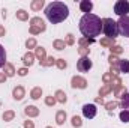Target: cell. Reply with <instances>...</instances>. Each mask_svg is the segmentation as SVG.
Instances as JSON below:
<instances>
[{"mask_svg": "<svg viewBox=\"0 0 129 128\" xmlns=\"http://www.w3.org/2000/svg\"><path fill=\"white\" fill-rule=\"evenodd\" d=\"M80 32L84 38L95 39V36L102 32V20L95 14H84L80 20Z\"/></svg>", "mask_w": 129, "mask_h": 128, "instance_id": "6da1fadb", "label": "cell"}, {"mask_svg": "<svg viewBox=\"0 0 129 128\" xmlns=\"http://www.w3.org/2000/svg\"><path fill=\"white\" fill-rule=\"evenodd\" d=\"M68 15H69V9L63 2H51L45 8V17L53 24H59L64 21Z\"/></svg>", "mask_w": 129, "mask_h": 128, "instance_id": "7a4b0ae2", "label": "cell"}, {"mask_svg": "<svg viewBox=\"0 0 129 128\" xmlns=\"http://www.w3.org/2000/svg\"><path fill=\"white\" fill-rule=\"evenodd\" d=\"M102 32L105 33V38L116 39V36L119 35L117 23H116L113 18H104V20H102Z\"/></svg>", "mask_w": 129, "mask_h": 128, "instance_id": "3957f363", "label": "cell"}, {"mask_svg": "<svg viewBox=\"0 0 129 128\" xmlns=\"http://www.w3.org/2000/svg\"><path fill=\"white\" fill-rule=\"evenodd\" d=\"M114 12L119 17H126L129 14V2L128 0H119L114 5Z\"/></svg>", "mask_w": 129, "mask_h": 128, "instance_id": "277c9868", "label": "cell"}, {"mask_svg": "<svg viewBox=\"0 0 129 128\" xmlns=\"http://www.w3.org/2000/svg\"><path fill=\"white\" fill-rule=\"evenodd\" d=\"M117 27H119V33L122 36H128L129 38V17H120V20L117 21Z\"/></svg>", "mask_w": 129, "mask_h": 128, "instance_id": "5b68a950", "label": "cell"}, {"mask_svg": "<svg viewBox=\"0 0 129 128\" xmlns=\"http://www.w3.org/2000/svg\"><path fill=\"white\" fill-rule=\"evenodd\" d=\"M92 60L89 59V57H81L78 62H77V69L80 71V72H89L90 71V68H92Z\"/></svg>", "mask_w": 129, "mask_h": 128, "instance_id": "8992f818", "label": "cell"}, {"mask_svg": "<svg viewBox=\"0 0 129 128\" xmlns=\"http://www.w3.org/2000/svg\"><path fill=\"white\" fill-rule=\"evenodd\" d=\"M96 113H98V109L95 104H84L83 105V115H84V118L93 119L96 116Z\"/></svg>", "mask_w": 129, "mask_h": 128, "instance_id": "52a82bcc", "label": "cell"}, {"mask_svg": "<svg viewBox=\"0 0 129 128\" xmlns=\"http://www.w3.org/2000/svg\"><path fill=\"white\" fill-rule=\"evenodd\" d=\"M71 86L75 88V89H86V88H87V80H86L84 77L74 75L72 80H71Z\"/></svg>", "mask_w": 129, "mask_h": 128, "instance_id": "ba28073f", "label": "cell"}, {"mask_svg": "<svg viewBox=\"0 0 129 128\" xmlns=\"http://www.w3.org/2000/svg\"><path fill=\"white\" fill-rule=\"evenodd\" d=\"M24 95H26V91H24L23 86H15V88H14V91H12V96H14L15 101H21V99L24 98Z\"/></svg>", "mask_w": 129, "mask_h": 128, "instance_id": "9c48e42d", "label": "cell"}, {"mask_svg": "<svg viewBox=\"0 0 129 128\" xmlns=\"http://www.w3.org/2000/svg\"><path fill=\"white\" fill-rule=\"evenodd\" d=\"M80 9H81V12H84V14H92L93 3H92L90 0H81V2H80Z\"/></svg>", "mask_w": 129, "mask_h": 128, "instance_id": "30bf717a", "label": "cell"}, {"mask_svg": "<svg viewBox=\"0 0 129 128\" xmlns=\"http://www.w3.org/2000/svg\"><path fill=\"white\" fill-rule=\"evenodd\" d=\"M24 113H26V116H29V118H36V116L39 115V109H38L36 105H26V107H24Z\"/></svg>", "mask_w": 129, "mask_h": 128, "instance_id": "8fae6325", "label": "cell"}, {"mask_svg": "<svg viewBox=\"0 0 129 128\" xmlns=\"http://www.w3.org/2000/svg\"><path fill=\"white\" fill-rule=\"evenodd\" d=\"M30 26H35V27H39L42 32L47 29V26H45V23H44V20L42 18H39V17H33L30 18Z\"/></svg>", "mask_w": 129, "mask_h": 128, "instance_id": "7c38bea8", "label": "cell"}, {"mask_svg": "<svg viewBox=\"0 0 129 128\" xmlns=\"http://www.w3.org/2000/svg\"><path fill=\"white\" fill-rule=\"evenodd\" d=\"M35 57H36L39 62H44L45 57H47V51H45V48H44V47H36V48H35Z\"/></svg>", "mask_w": 129, "mask_h": 128, "instance_id": "4fadbf2b", "label": "cell"}, {"mask_svg": "<svg viewBox=\"0 0 129 128\" xmlns=\"http://www.w3.org/2000/svg\"><path fill=\"white\" fill-rule=\"evenodd\" d=\"M23 63L26 65V68H27V66H32V65L35 63V53L27 51V53L23 56Z\"/></svg>", "mask_w": 129, "mask_h": 128, "instance_id": "5bb4252c", "label": "cell"}, {"mask_svg": "<svg viewBox=\"0 0 129 128\" xmlns=\"http://www.w3.org/2000/svg\"><path fill=\"white\" fill-rule=\"evenodd\" d=\"M15 72H17V71H15V68H14L12 63H6L3 66V74H5L6 77H14Z\"/></svg>", "mask_w": 129, "mask_h": 128, "instance_id": "9a60e30c", "label": "cell"}, {"mask_svg": "<svg viewBox=\"0 0 129 128\" xmlns=\"http://www.w3.org/2000/svg\"><path fill=\"white\" fill-rule=\"evenodd\" d=\"M54 96H56L57 102H60V104H64V102L68 101V96H66V94H64V91H62V89L56 91V94H54Z\"/></svg>", "mask_w": 129, "mask_h": 128, "instance_id": "2e32d148", "label": "cell"}, {"mask_svg": "<svg viewBox=\"0 0 129 128\" xmlns=\"http://www.w3.org/2000/svg\"><path fill=\"white\" fill-rule=\"evenodd\" d=\"M44 5H45L44 0H33L32 3H30V8H32V11L38 12V11H41V9L44 8Z\"/></svg>", "mask_w": 129, "mask_h": 128, "instance_id": "e0dca14e", "label": "cell"}, {"mask_svg": "<svg viewBox=\"0 0 129 128\" xmlns=\"http://www.w3.org/2000/svg\"><path fill=\"white\" fill-rule=\"evenodd\" d=\"M64 121H66V112H64V110H59L57 115H56V122H57V125H63Z\"/></svg>", "mask_w": 129, "mask_h": 128, "instance_id": "ac0fdd59", "label": "cell"}, {"mask_svg": "<svg viewBox=\"0 0 129 128\" xmlns=\"http://www.w3.org/2000/svg\"><path fill=\"white\" fill-rule=\"evenodd\" d=\"M2 118H3V121H5V122L14 121V118H15V112H14V110H6V112H3Z\"/></svg>", "mask_w": 129, "mask_h": 128, "instance_id": "d6986e66", "label": "cell"}, {"mask_svg": "<svg viewBox=\"0 0 129 128\" xmlns=\"http://www.w3.org/2000/svg\"><path fill=\"white\" fill-rule=\"evenodd\" d=\"M41 96H42V89H41L39 86L33 88L32 91H30V98H32V99H39Z\"/></svg>", "mask_w": 129, "mask_h": 128, "instance_id": "ffe728a7", "label": "cell"}, {"mask_svg": "<svg viewBox=\"0 0 129 128\" xmlns=\"http://www.w3.org/2000/svg\"><path fill=\"white\" fill-rule=\"evenodd\" d=\"M113 91V86L111 84H104L101 89H99V96L102 98V96H105V95H108L110 92Z\"/></svg>", "mask_w": 129, "mask_h": 128, "instance_id": "44dd1931", "label": "cell"}, {"mask_svg": "<svg viewBox=\"0 0 129 128\" xmlns=\"http://www.w3.org/2000/svg\"><path fill=\"white\" fill-rule=\"evenodd\" d=\"M17 18L20 21H27L29 20V12H26L24 9H18L17 11Z\"/></svg>", "mask_w": 129, "mask_h": 128, "instance_id": "7402d4cb", "label": "cell"}, {"mask_svg": "<svg viewBox=\"0 0 129 128\" xmlns=\"http://www.w3.org/2000/svg\"><path fill=\"white\" fill-rule=\"evenodd\" d=\"M71 124H72V127H74V128H81V127H83V121H81V118H80V116H72Z\"/></svg>", "mask_w": 129, "mask_h": 128, "instance_id": "603a6c76", "label": "cell"}, {"mask_svg": "<svg viewBox=\"0 0 129 128\" xmlns=\"http://www.w3.org/2000/svg\"><path fill=\"white\" fill-rule=\"evenodd\" d=\"M119 69H120V72H129V60H120V63H119Z\"/></svg>", "mask_w": 129, "mask_h": 128, "instance_id": "cb8c5ba5", "label": "cell"}, {"mask_svg": "<svg viewBox=\"0 0 129 128\" xmlns=\"http://www.w3.org/2000/svg\"><path fill=\"white\" fill-rule=\"evenodd\" d=\"M6 65V51L3 48V45L0 44V68H3Z\"/></svg>", "mask_w": 129, "mask_h": 128, "instance_id": "d4e9b609", "label": "cell"}, {"mask_svg": "<svg viewBox=\"0 0 129 128\" xmlns=\"http://www.w3.org/2000/svg\"><path fill=\"white\" fill-rule=\"evenodd\" d=\"M114 91V95L117 96V98H122V96L126 94V88L122 84V86H119V88H116V89H113Z\"/></svg>", "mask_w": 129, "mask_h": 128, "instance_id": "484cf974", "label": "cell"}, {"mask_svg": "<svg viewBox=\"0 0 129 128\" xmlns=\"http://www.w3.org/2000/svg\"><path fill=\"white\" fill-rule=\"evenodd\" d=\"M93 42H95V39H92V38H80V47H89Z\"/></svg>", "mask_w": 129, "mask_h": 128, "instance_id": "4316f807", "label": "cell"}, {"mask_svg": "<svg viewBox=\"0 0 129 128\" xmlns=\"http://www.w3.org/2000/svg\"><path fill=\"white\" fill-rule=\"evenodd\" d=\"M101 45H102V47H110V48H111V47H113V45H116V44H114V39L102 38V39H101Z\"/></svg>", "mask_w": 129, "mask_h": 128, "instance_id": "83f0119b", "label": "cell"}, {"mask_svg": "<svg viewBox=\"0 0 129 128\" xmlns=\"http://www.w3.org/2000/svg\"><path fill=\"white\" fill-rule=\"evenodd\" d=\"M120 105H122L125 110H129V94L128 92L122 96V102H120Z\"/></svg>", "mask_w": 129, "mask_h": 128, "instance_id": "f1b7e54d", "label": "cell"}, {"mask_svg": "<svg viewBox=\"0 0 129 128\" xmlns=\"http://www.w3.org/2000/svg\"><path fill=\"white\" fill-rule=\"evenodd\" d=\"M54 63H56V59H54L53 56H47V57H45V60H44V62H41L42 66H53Z\"/></svg>", "mask_w": 129, "mask_h": 128, "instance_id": "f546056e", "label": "cell"}, {"mask_svg": "<svg viewBox=\"0 0 129 128\" xmlns=\"http://www.w3.org/2000/svg\"><path fill=\"white\" fill-rule=\"evenodd\" d=\"M53 47L60 51V50H63L64 47H66V44H64V41H62V39H56V41L53 42Z\"/></svg>", "mask_w": 129, "mask_h": 128, "instance_id": "4dcf8cb0", "label": "cell"}, {"mask_svg": "<svg viewBox=\"0 0 129 128\" xmlns=\"http://www.w3.org/2000/svg\"><path fill=\"white\" fill-rule=\"evenodd\" d=\"M117 107H119V102H117V101H111V102H105V109H107V110H108L110 113H111V112H113L114 109H117Z\"/></svg>", "mask_w": 129, "mask_h": 128, "instance_id": "1f68e13d", "label": "cell"}, {"mask_svg": "<svg viewBox=\"0 0 129 128\" xmlns=\"http://www.w3.org/2000/svg\"><path fill=\"white\" fill-rule=\"evenodd\" d=\"M119 116H120V121L122 122H125V124L129 122V110H122Z\"/></svg>", "mask_w": 129, "mask_h": 128, "instance_id": "d6a6232c", "label": "cell"}, {"mask_svg": "<svg viewBox=\"0 0 129 128\" xmlns=\"http://www.w3.org/2000/svg\"><path fill=\"white\" fill-rule=\"evenodd\" d=\"M113 78H114V77H113L110 72H105V74L102 75V81H104V84H111Z\"/></svg>", "mask_w": 129, "mask_h": 128, "instance_id": "836d02e7", "label": "cell"}, {"mask_svg": "<svg viewBox=\"0 0 129 128\" xmlns=\"http://www.w3.org/2000/svg\"><path fill=\"white\" fill-rule=\"evenodd\" d=\"M56 102H57L56 96L50 95V96H47V98H45V104H47L48 107H54V104H56Z\"/></svg>", "mask_w": 129, "mask_h": 128, "instance_id": "e575fe53", "label": "cell"}, {"mask_svg": "<svg viewBox=\"0 0 129 128\" xmlns=\"http://www.w3.org/2000/svg\"><path fill=\"white\" fill-rule=\"evenodd\" d=\"M110 50H111V54H116V56H119V54L123 53V48H122L120 45H113Z\"/></svg>", "mask_w": 129, "mask_h": 128, "instance_id": "d590c367", "label": "cell"}, {"mask_svg": "<svg viewBox=\"0 0 129 128\" xmlns=\"http://www.w3.org/2000/svg\"><path fill=\"white\" fill-rule=\"evenodd\" d=\"M78 53H80L81 57H87L89 53H90V48H89V47H80V48H78Z\"/></svg>", "mask_w": 129, "mask_h": 128, "instance_id": "8d00e7d4", "label": "cell"}, {"mask_svg": "<svg viewBox=\"0 0 129 128\" xmlns=\"http://www.w3.org/2000/svg\"><path fill=\"white\" fill-rule=\"evenodd\" d=\"M108 62H110V65H119L120 63V59H119V56H116V54H110V56H108Z\"/></svg>", "mask_w": 129, "mask_h": 128, "instance_id": "74e56055", "label": "cell"}, {"mask_svg": "<svg viewBox=\"0 0 129 128\" xmlns=\"http://www.w3.org/2000/svg\"><path fill=\"white\" fill-rule=\"evenodd\" d=\"M64 44H66V45H74V44H75V38H74V35H72V33H68V35H66Z\"/></svg>", "mask_w": 129, "mask_h": 128, "instance_id": "f35d334b", "label": "cell"}, {"mask_svg": "<svg viewBox=\"0 0 129 128\" xmlns=\"http://www.w3.org/2000/svg\"><path fill=\"white\" fill-rule=\"evenodd\" d=\"M119 72H120L119 65H111V68H110V74H111L113 77H119Z\"/></svg>", "mask_w": 129, "mask_h": 128, "instance_id": "ab89813d", "label": "cell"}, {"mask_svg": "<svg viewBox=\"0 0 129 128\" xmlns=\"http://www.w3.org/2000/svg\"><path fill=\"white\" fill-rule=\"evenodd\" d=\"M26 47L30 50V48H36V39L35 38H29L27 41H26Z\"/></svg>", "mask_w": 129, "mask_h": 128, "instance_id": "60d3db41", "label": "cell"}, {"mask_svg": "<svg viewBox=\"0 0 129 128\" xmlns=\"http://www.w3.org/2000/svg\"><path fill=\"white\" fill-rule=\"evenodd\" d=\"M56 65H57V68H59V69H64V68L68 66V63H66V60H64V59H56Z\"/></svg>", "mask_w": 129, "mask_h": 128, "instance_id": "b9f144b4", "label": "cell"}, {"mask_svg": "<svg viewBox=\"0 0 129 128\" xmlns=\"http://www.w3.org/2000/svg\"><path fill=\"white\" fill-rule=\"evenodd\" d=\"M27 72H29V69H27L26 66H24V68H20V69L17 71V74H18V75H21V77H24V75H27Z\"/></svg>", "mask_w": 129, "mask_h": 128, "instance_id": "7bdbcfd3", "label": "cell"}, {"mask_svg": "<svg viewBox=\"0 0 129 128\" xmlns=\"http://www.w3.org/2000/svg\"><path fill=\"white\" fill-rule=\"evenodd\" d=\"M41 32H42V30H41L39 27H35V26H30V33H32V35H39Z\"/></svg>", "mask_w": 129, "mask_h": 128, "instance_id": "ee69618b", "label": "cell"}, {"mask_svg": "<svg viewBox=\"0 0 129 128\" xmlns=\"http://www.w3.org/2000/svg\"><path fill=\"white\" fill-rule=\"evenodd\" d=\"M24 128H35L33 121H24Z\"/></svg>", "mask_w": 129, "mask_h": 128, "instance_id": "f6af8a7d", "label": "cell"}, {"mask_svg": "<svg viewBox=\"0 0 129 128\" xmlns=\"http://www.w3.org/2000/svg\"><path fill=\"white\" fill-rule=\"evenodd\" d=\"M6 80H8V77H6L3 72H0V83H5Z\"/></svg>", "mask_w": 129, "mask_h": 128, "instance_id": "bcb514c9", "label": "cell"}, {"mask_svg": "<svg viewBox=\"0 0 129 128\" xmlns=\"http://www.w3.org/2000/svg\"><path fill=\"white\" fill-rule=\"evenodd\" d=\"M5 35H6V30H5V27H3V26L0 24V38H3Z\"/></svg>", "mask_w": 129, "mask_h": 128, "instance_id": "7dc6e473", "label": "cell"}, {"mask_svg": "<svg viewBox=\"0 0 129 128\" xmlns=\"http://www.w3.org/2000/svg\"><path fill=\"white\" fill-rule=\"evenodd\" d=\"M96 104H104V99H102L101 96H98L96 98Z\"/></svg>", "mask_w": 129, "mask_h": 128, "instance_id": "c3c4849f", "label": "cell"}, {"mask_svg": "<svg viewBox=\"0 0 129 128\" xmlns=\"http://www.w3.org/2000/svg\"><path fill=\"white\" fill-rule=\"evenodd\" d=\"M47 128H53V127H47Z\"/></svg>", "mask_w": 129, "mask_h": 128, "instance_id": "681fc988", "label": "cell"}]
</instances>
